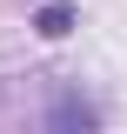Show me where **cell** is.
Here are the masks:
<instances>
[{
	"instance_id": "7a4b0ae2",
	"label": "cell",
	"mask_w": 127,
	"mask_h": 134,
	"mask_svg": "<svg viewBox=\"0 0 127 134\" xmlns=\"http://www.w3.org/2000/svg\"><path fill=\"white\" fill-rule=\"evenodd\" d=\"M74 27H80L74 0H40V7H33V34H40V40H67Z\"/></svg>"
},
{
	"instance_id": "6da1fadb",
	"label": "cell",
	"mask_w": 127,
	"mask_h": 134,
	"mask_svg": "<svg viewBox=\"0 0 127 134\" xmlns=\"http://www.w3.org/2000/svg\"><path fill=\"white\" fill-rule=\"evenodd\" d=\"M33 121H40V127H100V121H107V107H100V100H87L80 87H60V94H54Z\"/></svg>"
}]
</instances>
